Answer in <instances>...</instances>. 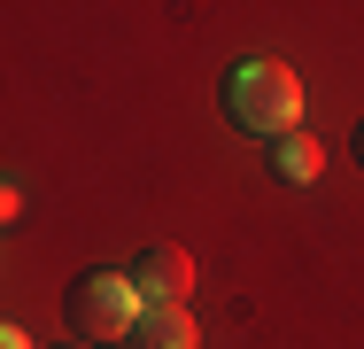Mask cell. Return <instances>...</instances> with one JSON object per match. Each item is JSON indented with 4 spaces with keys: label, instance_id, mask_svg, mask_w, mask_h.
Masks as SVG:
<instances>
[{
    "label": "cell",
    "instance_id": "obj_5",
    "mask_svg": "<svg viewBox=\"0 0 364 349\" xmlns=\"http://www.w3.org/2000/svg\"><path fill=\"white\" fill-rule=\"evenodd\" d=\"M264 163H272V179H279V187H318L326 147H318L310 132H287V140H272V147H264Z\"/></svg>",
    "mask_w": 364,
    "mask_h": 349
},
{
    "label": "cell",
    "instance_id": "obj_8",
    "mask_svg": "<svg viewBox=\"0 0 364 349\" xmlns=\"http://www.w3.org/2000/svg\"><path fill=\"white\" fill-rule=\"evenodd\" d=\"M70 349H93V342H70Z\"/></svg>",
    "mask_w": 364,
    "mask_h": 349
},
{
    "label": "cell",
    "instance_id": "obj_6",
    "mask_svg": "<svg viewBox=\"0 0 364 349\" xmlns=\"http://www.w3.org/2000/svg\"><path fill=\"white\" fill-rule=\"evenodd\" d=\"M0 349H31V334H23V326H8V334H0Z\"/></svg>",
    "mask_w": 364,
    "mask_h": 349
},
{
    "label": "cell",
    "instance_id": "obj_7",
    "mask_svg": "<svg viewBox=\"0 0 364 349\" xmlns=\"http://www.w3.org/2000/svg\"><path fill=\"white\" fill-rule=\"evenodd\" d=\"M357 163H364V125H357Z\"/></svg>",
    "mask_w": 364,
    "mask_h": 349
},
{
    "label": "cell",
    "instance_id": "obj_4",
    "mask_svg": "<svg viewBox=\"0 0 364 349\" xmlns=\"http://www.w3.org/2000/svg\"><path fill=\"white\" fill-rule=\"evenodd\" d=\"M132 349H202V334H194L186 303H147L132 326Z\"/></svg>",
    "mask_w": 364,
    "mask_h": 349
},
{
    "label": "cell",
    "instance_id": "obj_3",
    "mask_svg": "<svg viewBox=\"0 0 364 349\" xmlns=\"http://www.w3.org/2000/svg\"><path fill=\"white\" fill-rule=\"evenodd\" d=\"M124 272H132V287H140V303H186L194 256H186V249H140Z\"/></svg>",
    "mask_w": 364,
    "mask_h": 349
},
{
    "label": "cell",
    "instance_id": "obj_1",
    "mask_svg": "<svg viewBox=\"0 0 364 349\" xmlns=\"http://www.w3.org/2000/svg\"><path fill=\"white\" fill-rule=\"evenodd\" d=\"M218 101H225V117L248 140H264V147L302 132V78L287 63H232L225 85H218Z\"/></svg>",
    "mask_w": 364,
    "mask_h": 349
},
{
    "label": "cell",
    "instance_id": "obj_2",
    "mask_svg": "<svg viewBox=\"0 0 364 349\" xmlns=\"http://www.w3.org/2000/svg\"><path fill=\"white\" fill-rule=\"evenodd\" d=\"M140 287H132V272H109V264H93V272L70 279V295H63V318L77 326V342H132V326H140Z\"/></svg>",
    "mask_w": 364,
    "mask_h": 349
}]
</instances>
